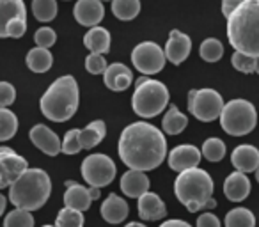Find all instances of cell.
Listing matches in <instances>:
<instances>
[{
  "label": "cell",
  "mask_w": 259,
  "mask_h": 227,
  "mask_svg": "<svg viewBox=\"0 0 259 227\" xmlns=\"http://www.w3.org/2000/svg\"><path fill=\"white\" fill-rule=\"evenodd\" d=\"M117 151L130 170H153L167 158L165 135L153 124L137 121L122 130Z\"/></svg>",
  "instance_id": "obj_1"
},
{
  "label": "cell",
  "mask_w": 259,
  "mask_h": 227,
  "mask_svg": "<svg viewBox=\"0 0 259 227\" xmlns=\"http://www.w3.org/2000/svg\"><path fill=\"white\" fill-rule=\"evenodd\" d=\"M227 39L236 52L259 57V2L245 0L227 16Z\"/></svg>",
  "instance_id": "obj_2"
},
{
  "label": "cell",
  "mask_w": 259,
  "mask_h": 227,
  "mask_svg": "<svg viewBox=\"0 0 259 227\" xmlns=\"http://www.w3.org/2000/svg\"><path fill=\"white\" fill-rule=\"evenodd\" d=\"M213 179L204 169L195 167L178 174L174 181V194L178 201L190 213H197L201 209L217 208V201L213 199Z\"/></svg>",
  "instance_id": "obj_3"
},
{
  "label": "cell",
  "mask_w": 259,
  "mask_h": 227,
  "mask_svg": "<svg viewBox=\"0 0 259 227\" xmlns=\"http://www.w3.org/2000/svg\"><path fill=\"white\" fill-rule=\"evenodd\" d=\"M78 83L71 75L59 76L41 96L39 107L43 116L54 123H66L78 110Z\"/></svg>",
  "instance_id": "obj_4"
},
{
  "label": "cell",
  "mask_w": 259,
  "mask_h": 227,
  "mask_svg": "<svg viewBox=\"0 0 259 227\" xmlns=\"http://www.w3.org/2000/svg\"><path fill=\"white\" fill-rule=\"evenodd\" d=\"M52 179L43 169H27L15 183L9 187V201L15 208L25 211H36L43 208L50 199Z\"/></svg>",
  "instance_id": "obj_5"
},
{
  "label": "cell",
  "mask_w": 259,
  "mask_h": 227,
  "mask_svg": "<svg viewBox=\"0 0 259 227\" xmlns=\"http://www.w3.org/2000/svg\"><path fill=\"white\" fill-rule=\"evenodd\" d=\"M169 105V89L162 82L141 76L132 96V108L139 117L151 119L165 110Z\"/></svg>",
  "instance_id": "obj_6"
},
{
  "label": "cell",
  "mask_w": 259,
  "mask_h": 227,
  "mask_svg": "<svg viewBox=\"0 0 259 227\" xmlns=\"http://www.w3.org/2000/svg\"><path fill=\"white\" fill-rule=\"evenodd\" d=\"M255 124H257V112L250 101L236 98L224 105L220 114V126L227 135L243 137L254 130Z\"/></svg>",
  "instance_id": "obj_7"
},
{
  "label": "cell",
  "mask_w": 259,
  "mask_h": 227,
  "mask_svg": "<svg viewBox=\"0 0 259 227\" xmlns=\"http://www.w3.org/2000/svg\"><path fill=\"white\" fill-rule=\"evenodd\" d=\"M224 105L222 96L215 89H192L188 93V112L202 123L219 119Z\"/></svg>",
  "instance_id": "obj_8"
},
{
  "label": "cell",
  "mask_w": 259,
  "mask_h": 227,
  "mask_svg": "<svg viewBox=\"0 0 259 227\" xmlns=\"http://www.w3.org/2000/svg\"><path fill=\"white\" fill-rule=\"evenodd\" d=\"M80 170H82V177L85 179V183L91 185L93 188L108 187L117 174V167H115L114 160L110 156L103 155V153L87 156L82 162Z\"/></svg>",
  "instance_id": "obj_9"
},
{
  "label": "cell",
  "mask_w": 259,
  "mask_h": 227,
  "mask_svg": "<svg viewBox=\"0 0 259 227\" xmlns=\"http://www.w3.org/2000/svg\"><path fill=\"white\" fill-rule=\"evenodd\" d=\"M27 32L23 0H0V37H22Z\"/></svg>",
  "instance_id": "obj_10"
},
{
  "label": "cell",
  "mask_w": 259,
  "mask_h": 227,
  "mask_svg": "<svg viewBox=\"0 0 259 227\" xmlns=\"http://www.w3.org/2000/svg\"><path fill=\"white\" fill-rule=\"evenodd\" d=\"M165 54L160 48L158 43L153 41H144L139 43L132 52V62H134L135 69L141 71L142 75H156L163 69L165 66Z\"/></svg>",
  "instance_id": "obj_11"
},
{
  "label": "cell",
  "mask_w": 259,
  "mask_h": 227,
  "mask_svg": "<svg viewBox=\"0 0 259 227\" xmlns=\"http://www.w3.org/2000/svg\"><path fill=\"white\" fill-rule=\"evenodd\" d=\"M29 169V163L15 149L0 146V190L8 188Z\"/></svg>",
  "instance_id": "obj_12"
},
{
  "label": "cell",
  "mask_w": 259,
  "mask_h": 227,
  "mask_svg": "<svg viewBox=\"0 0 259 227\" xmlns=\"http://www.w3.org/2000/svg\"><path fill=\"white\" fill-rule=\"evenodd\" d=\"M202 153L199 148L192 144H181L176 146L172 151L167 155V162H169V167L176 172H183V170L188 169H195L199 167L202 158Z\"/></svg>",
  "instance_id": "obj_13"
},
{
  "label": "cell",
  "mask_w": 259,
  "mask_h": 227,
  "mask_svg": "<svg viewBox=\"0 0 259 227\" xmlns=\"http://www.w3.org/2000/svg\"><path fill=\"white\" fill-rule=\"evenodd\" d=\"M190 52H192L190 36H187V34L178 29L170 30L169 39H167V43H165V50H163L167 61L172 62L174 66H180L187 61Z\"/></svg>",
  "instance_id": "obj_14"
},
{
  "label": "cell",
  "mask_w": 259,
  "mask_h": 227,
  "mask_svg": "<svg viewBox=\"0 0 259 227\" xmlns=\"http://www.w3.org/2000/svg\"><path fill=\"white\" fill-rule=\"evenodd\" d=\"M29 139L39 151H43L48 156H57L61 153L62 141L59 139V135L55 131H52L45 124H36L34 128H30Z\"/></svg>",
  "instance_id": "obj_15"
},
{
  "label": "cell",
  "mask_w": 259,
  "mask_h": 227,
  "mask_svg": "<svg viewBox=\"0 0 259 227\" xmlns=\"http://www.w3.org/2000/svg\"><path fill=\"white\" fill-rule=\"evenodd\" d=\"M75 20L83 27H98V23L103 20L105 8L101 0H76L73 9Z\"/></svg>",
  "instance_id": "obj_16"
},
{
  "label": "cell",
  "mask_w": 259,
  "mask_h": 227,
  "mask_svg": "<svg viewBox=\"0 0 259 227\" xmlns=\"http://www.w3.org/2000/svg\"><path fill=\"white\" fill-rule=\"evenodd\" d=\"M103 82L114 93H122L126 90L132 82H134V75L130 71V68L122 62H114L107 68V71L103 73Z\"/></svg>",
  "instance_id": "obj_17"
},
{
  "label": "cell",
  "mask_w": 259,
  "mask_h": 227,
  "mask_svg": "<svg viewBox=\"0 0 259 227\" xmlns=\"http://www.w3.org/2000/svg\"><path fill=\"white\" fill-rule=\"evenodd\" d=\"M139 216L146 222H155V220H162L167 215V206L165 202L160 199L158 194L153 192H146L144 195L139 197Z\"/></svg>",
  "instance_id": "obj_18"
},
{
  "label": "cell",
  "mask_w": 259,
  "mask_h": 227,
  "mask_svg": "<svg viewBox=\"0 0 259 227\" xmlns=\"http://www.w3.org/2000/svg\"><path fill=\"white\" fill-rule=\"evenodd\" d=\"M231 163L240 172H255L259 167V149L250 144H241L231 153Z\"/></svg>",
  "instance_id": "obj_19"
},
{
  "label": "cell",
  "mask_w": 259,
  "mask_h": 227,
  "mask_svg": "<svg viewBox=\"0 0 259 227\" xmlns=\"http://www.w3.org/2000/svg\"><path fill=\"white\" fill-rule=\"evenodd\" d=\"M250 194V179L245 172L234 170L224 181V195L233 202H241Z\"/></svg>",
  "instance_id": "obj_20"
},
{
  "label": "cell",
  "mask_w": 259,
  "mask_h": 227,
  "mask_svg": "<svg viewBox=\"0 0 259 227\" xmlns=\"http://www.w3.org/2000/svg\"><path fill=\"white\" fill-rule=\"evenodd\" d=\"M100 213L105 222L114 223L115 225V223L124 222L130 213V208H128V202L122 197H119V195H115V194H108V197L101 202Z\"/></svg>",
  "instance_id": "obj_21"
},
{
  "label": "cell",
  "mask_w": 259,
  "mask_h": 227,
  "mask_svg": "<svg viewBox=\"0 0 259 227\" xmlns=\"http://www.w3.org/2000/svg\"><path fill=\"white\" fill-rule=\"evenodd\" d=\"M66 194H64V204L66 208L76 209V211H87L93 204V199L89 195V188L78 185L76 181H66Z\"/></svg>",
  "instance_id": "obj_22"
},
{
  "label": "cell",
  "mask_w": 259,
  "mask_h": 227,
  "mask_svg": "<svg viewBox=\"0 0 259 227\" xmlns=\"http://www.w3.org/2000/svg\"><path fill=\"white\" fill-rule=\"evenodd\" d=\"M121 190L126 197L139 199L146 192H149V177L146 176V172L128 170L121 177Z\"/></svg>",
  "instance_id": "obj_23"
},
{
  "label": "cell",
  "mask_w": 259,
  "mask_h": 227,
  "mask_svg": "<svg viewBox=\"0 0 259 227\" xmlns=\"http://www.w3.org/2000/svg\"><path fill=\"white\" fill-rule=\"evenodd\" d=\"M83 44L91 54H108L110 52V32L103 27H93L83 36Z\"/></svg>",
  "instance_id": "obj_24"
},
{
  "label": "cell",
  "mask_w": 259,
  "mask_h": 227,
  "mask_svg": "<svg viewBox=\"0 0 259 227\" xmlns=\"http://www.w3.org/2000/svg\"><path fill=\"white\" fill-rule=\"evenodd\" d=\"M105 135H107V126L101 119H96L87 124L83 130H80V146H82V149H93L103 141Z\"/></svg>",
  "instance_id": "obj_25"
},
{
  "label": "cell",
  "mask_w": 259,
  "mask_h": 227,
  "mask_svg": "<svg viewBox=\"0 0 259 227\" xmlns=\"http://www.w3.org/2000/svg\"><path fill=\"white\" fill-rule=\"evenodd\" d=\"M25 62H27V68H29L30 71L47 73L48 69L52 68V64H54V55L50 54L48 48L36 47L27 54Z\"/></svg>",
  "instance_id": "obj_26"
},
{
  "label": "cell",
  "mask_w": 259,
  "mask_h": 227,
  "mask_svg": "<svg viewBox=\"0 0 259 227\" xmlns=\"http://www.w3.org/2000/svg\"><path fill=\"white\" fill-rule=\"evenodd\" d=\"M188 126V119L183 112L176 107V105H170L167 114L162 119V128L167 135H180L185 128Z\"/></svg>",
  "instance_id": "obj_27"
},
{
  "label": "cell",
  "mask_w": 259,
  "mask_h": 227,
  "mask_svg": "<svg viewBox=\"0 0 259 227\" xmlns=\"http://www.w3.org/2000/svg\"><path fill=\"white\" fill-rule=\"evenodd\" d=\"M112 13L115 18L130 22L141 13V0H112Z\"/></svg>",
  "instance_id": "obj_28"
},
{
  "label": "cell",
  "mask_w": 259,
  "mask_h": 227,
  "mask_svg": "<svg viewBox=\"0 0 259 227\" xmlns=\"http://www.w3.org/2000/svg\"><path fill=\"white\" fill-rule=\"evenodd\" d=\"M18 131V117L9 108H0V142L11 141Z\"/></svg>",
  "instance_id": "obj_29"
},
{
  "label": "cell",
  "mask_w": 259,
  "mask_h": 227,
  "mask_svg": "<svg viewBox=\"0 0 259 227\" xmlns=\"http://www.w3.org/2000/svg\"><path fill=\"white\" fill-rule=\"evenodd\" d=\"M226 227H255V216L247 208H234L226 215Z\"/></svg>",
  "instance_id": "obj_30"
},
{
  "label": "cell",
  "mask_w": 259,
  "mask_h": 227,
  "mask_svg": "<svg viewBox=\"0 0 259 227\" xmlns=\"http://www.w3.org/2000/svg\"><path fill=\"white\" fill-rule=\"evenodd\" d=\"M32 15L37 22H52L57 16V0H32Z\"/></svg>",
  "instance_id": "obj_31"
},
{
  "label": "cell",
  "mask_w": 259,
  "mask_h": 227,
  "mask_svg": "<svg viewBox=\"0 0 259 227\" xmlns=\"http://www.w3.org/2000/svg\"><path fill=\"white\" fill-rule=\"evenodd\" d=\"M199 55L206 62H217L224 55V44L219 39H215V37H208L199 47Z\"/></svg>",
  "instance_id": "obj_32"
},
{
  "label": "cell",
  "mask_w": 259,
  "mask_h": 227,
  "mask_svg": "<svg viewBox=\"0 0 259 227\" xmlns=\"http://www.w3.org/2000/svg\"><path fill=\"white\" fill-rule=\"evenodd\" d=\"M202 156L209 162H220V160L226 156V144L224 141L217 137H211V139H206L204 144H202Z\"/></svg>",
  "instance_id": "obj_33"
},
{
  "label": "cell",
  "mask_w": 259,
  "mask_h": 227,
  "mask_svg": "<svg viewBox=\"0 0 259 227\" xmlns=\"http://www.w3.org/2000/svg\"><path fill=\"white\" fill-rule=\"evenodd\" d=\"M55 227H83V213L71 208H62L55 218Z\"/></svg>",
  "instance_id": "obj_34"
},
{
  "label": "cell",
  "mask_w": 259,
  "mask_h": 227,
  "mask_svg": "<svg viewBox=\"0 0 259 227\" xmlns=\"http://www.w3.org/2000/svg\"><path fill=\"white\" fill-rule=\"evenodd\" d=\"M4 227H34V216L30 211L15 208L4 218Z\"/></svg>",
  "instance_id": "obj_35"
},
{
  "label": "cell",
  "mask_w": 259,
  "mask_h": 227,
  "mask_svg": "<svg viewBox=\"0 0 259 227\" xmlns=\"http://www.w3.org/2000/svg\"><path fill=\"white\" fill-rule=\"evenodd\" d=\"M231 64H233L234 69H238L240 73H254V57L250 55H245L241 52H234L233 57H231Z\"/></svg>",
  "instance_id": "obj_36"
},
{
  "label": "cell",
  "mask_w": 259,
  "mask_h": 227,
  "mask_svg": "<svg viewBox=\"0 0 259 227\" xmlns=\"http://www.w3.org/2000/svg\"><path fill=\"white\" fill-rule=\"evenodd\" d=\"M108 64L107 59L101 54H89L85 59V69L91 73V75H103L107 71Z\"/></svg>",
  "instance_id": "obj_37"
},
{
  "label": "cell",
  "mask_w": 259,
  "mask_h": 227,
  "mask_svg": "<svg viewBox=\"0 0 259 227\" xmlns=\"http://www.w3.org/2000/svg\"><path fill=\"white\" fill-rule=\"evenodd\" d=\"M55 41H57V34H55V30L50 29V27H41V29H37L36 34H34V43L41 48L54 47Z\"/></svg>",
  "instance_id": "obj_38"
},
{
  "label": "cell",
  "mask_w": 259,
  "mask_h": 227,
  "mask_svg": "<svg viewBox=\"0 0 259 227\" xmlns=\"http://www.w3.org/2000/svg\"><path fill=\"white\" fill-rule=\"evenodd\" d=\"M78 135H80V130H69L68 133L64 135V141H62L61 151L66 153V155H76V153L82 151V146H80Z\"/></svg>",
  "instance_id": "obj_39"
},
{
  "label": "cell",
  "mask_w": 259,
  "mask_h": 227,
  "mask_svg": "<svg viewBox=\"0 0 259 227\" xmlns=\"http://www.w3.org/2000/svg\"><path fill=\"white\" fill-rule=\"evenodd\" d=\"M16 100V89L13 83L0 82V108H8Z\"/></svg>",
  "instance_id": "obj_40"
},
{
  "label": "cell",
  "mask_w": 259,
  "mask_h": 227,
  "mask_svg": "<svg viewBox=\"0 0 259 227\" xmlns=\"http://www.w3.org/2000/svg\"><path fill=\"white\" fill-rule=\"evenodd\" d=\"M195 225H197V227H222V225H220L219 216L213 215V213H209V211L201 213V215L197 216V222H195Z\"/></svg>",
  "instance_id": "obj_41"
},
{
  "label": "cell",
  "mask_w": 259,
  "mask_h": 227,
  "mask_svg": "<svg viewBox=\"0 0 259 227\" xmlns=\"http://www.w3.org/2000/svg\"><path fill=\"white\" fill-rule=\"evenodd\" d=\"M243 2L245 0H222V15L227 18V16H229L231 13L238 8V6L243 4Z\"/></svg>",
  "instance_id": "obj_42"
},
{
  "label": "cell",
  "mask_w": 259,
  "mask_h": 227,
  "mask_svg": "<svg viewBox=\"0 0 259 227\" xmlns=\"http://www.w3.org/2000/svg\"><path fill=\"white\" fill-rule=\"evenodd\" d=\"M160 227H192V225L188 222H185V220L174 218V220H165Z\"/></svg>",
  "instance_id": "obj_43"
},
{
  "label": "cell",
  "mask_w": 259,
  "mask_h": 227,
  "mask_svg": "<svg viewBox=\"0 0 259 227\" xmlns=\"http://www.w3.org/2000/svg\"><path fill=\"white\" fill-rule=\"evenodd\" d=\"M89 195H91V199H100V188H93V187H89Z\"/></svg>",
  "instance_id": "obj_44"
},
{
  "label": "cell",
  "mask_w": 259,
  "mask_h": 227,
  "mask_svg": "<svg viewBox=\"0 0 259 227\" xmlns=\"http://www.w3.org/2000/svg\"><path fill=\"white\" fill-rule=\"evenodd\" d=\"M6 204H8V201H6L4 195L0 194V216H2V213L6 211Z\"/></svg>",
  "instance_id": "obj_45"
},
{
  "label": "cell",
  "mask_w": 259,
  "mask_h": 227,
  "mask_svg": "<svg viewBox=\"0 0 259 227\" xmlns=\"http://www.w3.org/2000/svg\"><path fill=\"white\" fill-rule=\"evenodd\" d=\"M124 227H146L144 223H141V222H130V223H126Z\"/></svg>",
  "instance_id": "obj_46"
},
{
  "label": "cell",
  "mask_w": 259,
  "mask_h": 227,
  "mask_svg": "<svg viewBox=\"0 0 259 227\" xmlns=\"http://www.w3.org/2000/svg\"><path fill=\"white\" fill-rule=\"evenodd\" d=\"M254 73H257L259 75V57L254 59Z\"/></svg>",
  "instance_id": "obj_47"
},
{
  "label": "cell",
  "mask_w": 259,
  "mask_h": 227,
  "mask_svg": "<svg viewBox=\"0 0 259 227\" xmlns=\"http://www.w3.org/2000/svg\"><path fill=\"white\" fill-rule=\"evenodd\" d=\"M255 179H257V183H259V167L255 169Z\"/></svg>",
  "instance_id": "obj_48"
},
{
  "label": "cell",
  "mask_w": 259,
  "mask_h": 227,
  "mask_svg": "<svg viewBox=\"0 0 259 227\" xmlns=\"http://www.w3.org/2000/svg\"><path fill=\"white\" fill-rule=\"evenodd\" d=\"M43 227H55V225H43Z\"/></svg>",
  "instance_id": "obj_49"
},
{
  "label": "cell",
  "mask_w": 259,
  "mask_h": 227,
  "mask_svg": "<svg viewBox=\"0 0 259 227\" xmlns=\"http://www.w3.org/2000/svg\"><path fill=\"white\" fill-rule=\"evenodd\" d=\"M101 2H103V0H101ZM110 2H112V0H110Z\"/></svg>",
  "instance_id": "obj_50"
},
{
  "label": "cell",
  "mask_w": 259,
  "mask_h": 227,
  "mask_svg": "<svg viewBox=\"0 0 259 227\" xmlns=\"http://www.w3.org/2000/svg\"><path fill=\"white\" fill-rule=\"evenodd\" d=\"M257 2H259V0H257Z\"/></svg>",
  "instance_id": "obj_51"
}]
</instances>
